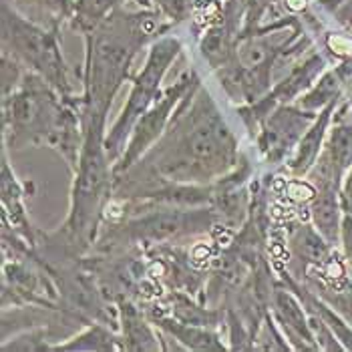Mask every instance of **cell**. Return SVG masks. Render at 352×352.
<instances>
[{"mask_svg": "<svg viewBox=\"0 0 352 352\" xmlns=\"http://www.w3.org/2000/svg\"><path fill=\"white\" fill-rule=\"evenodd\" d=\"M4 43H10V49L32 69H36L51 85L58 87L60 91H69L63 58L53 38L47 32L21 21L16 14H10L6 6H4Z\"/></svg>", "mask_w": 352, "mask_h": 352, "instance_id": "obj_3", "label": "cell"}, {"mask_svg": "<svg viewBox=\"0 0 352 352\" xmlns=\"http://www.w3.org/2000/svg\"><path fill=\"white\" fill-rule=\"evenodd\" d=\"M191 221H212L210 214H184V212H162L153 216L143 217L131 221L123 232H127L135 240H153L160 242L165 238H171L179 234L184 228H188Z\"/></svg>", "mask_w": 352, "mask_h": 352, "instance_id": "obj_7", "label": "cell"}, {"mask_svg": "<svg viewBox=\"0 0 352 352\" xmlns=\"http://www.w3.org/2000/svg\"><path fill=\"white\" fill-rule=\"evenodd\" d=\"M342 210L346 214H352V171L346 177V184H344V190H342Z\"/></svg>", "mask_w": 352, "mask_h": 352, "instance_id": "obj_16", "label": "cell"}, {"mask_svg": "<svg viewBox=\"0 0 352 352\" xmlns=\"http://www.w3.org/2000/svg\"><path fill=\"white\" fill-rule=\"evenodd\" d=\"M338 188H320L314 204H312V217L318 232L328 242H334L338 236V201H336Z\"/></svg>", "mask_w": 352, "mask_h": 352, "instance_id": "obj_8", "label": "cell"}, {"mask_svg": "<svg viewBox=\"0 0 352 352\" xmlns=\"http://www.w3.org/2000/svg\"><path fill=\"white\" fill-rule=\"evenodd\" d=\"M177 49H179V45L175 41H162L160 45L153 47L143 73L137 77L135 85H133L127 107L123 109L121 117L117 119V123L113 127V133L109 135L107 143H105L109 157H115L119 153L121 143H123L125 135L131 131L137 117L143 115L147 111V107L153 103V97L157 93V87H160L163 73H165L167 65L171 63V58L175 56Z\"/></svg>", "mask_w": 352, "mask_h": 352, "instance_id": "obj_4", "label": "cell"}, {"mask_svg": "<svg viewBox=\"0 0 352 352\" xmlns=\"http://www.w3.org/2000/svg\"><path fill=\"white\" fill-rule=\"evenodd\" d=\"M32 4H41L47 10H56L58 14H67L69 12V0H28Z\"/></svg>", "mask_w": 352, "mask_h": 352, "instance_id": "obj_15", "label": "cell"}, {"mask_svg": "<svg viewBox=\"0 0 352 352\" xmlns=\"http://www.w3.org/2000/svg\"><path fill=\"white\" fill-rule=\"evenodd\" d=\"M105 113L99 109L89 111V131L82 147L81 163L75 182L73 214L67 230L77 240H89L95 232L97 217L101 214V204L109 193L107 157L101 147V127Z\"/></svg>", "mask_w": 352, "mask_h": 352, "instance_id": "obj_2", "label": "cell"}, {"mask_svg": "<svg viewBox=\"0 0 352 352\" xmlns=\"http://www.w3.org/2000/svg\"><path fill=\"white\" fill-rule=\"evenodd\" d=\"M332 165L336 175L340 177L344 169L352 165V125H340L332 131L328 149L322 155Z\"/></svg>", "mask_w": 352, "mask_h": 352, "instance_id": "obj_10", "label": "cell"}, {"mask_svg": "<svg viewBox=\"0 0 352 352\" xmlns=\"http://www.w3.org/2000/svg\"><path fill=\"white\" fill-rule=\"evenodd\" d=\"M310 119H312L310 113H300L296 109L282 107L278 113H274L260 139V147L268 153V160L278 162L290 149L296 137L304 131Z\"/></svg>", "mask_w": 352, "mask_h": 352, "instance_id": "obj_6", "label": "cell"}, {"mask_svg": "<svg viewBox=\"0 0 352 352\" xmlns=\"http://www.w3.org/2000/svg\"><path fill=\"white\" fill-rule=\"evenodd\" d=\"M342 240H344V252L352 266V214H346L342 219Z\"/></svg>", "mask_w": 352, "mask_h": 352, "instance_id": "obj_14", "label": "cell"}, {"mask_svg": "<svg viewBox=\"0 0 352 352\" xmlns=\"http://www.w3.org/2000/svg\"><path fill=\"white\" fill-rule=\"evenodd\" d=\"M160 324L165 326L173 336H177L184 344H188L191 349H197V351H219V349H223L219 342H217V338L214 334H210V332H206V330H199V328H195V324H173V322H169V320H157Z\"/></svg>", "mask_w": 352, "mask_h": 352, "instance_id": "obj_12", "label": "cell"}, {"mask_svg": "<svg viewBox=\"0 0 352 352\" xmlns=\"http://www.w3.org/2000/svg\"><path fill=\"white\" fill-rule=\"evenodd\" d=\"M234 137L206 93L195 101L184 123V133L165 151L160 171L171 182L208 179L234 163Z\"/></svg>", "mask_w": 352, "mask_h": 352, "instance_id": "obj_1", "label": "cell"}, {"mask_svg": "<svg viewBox=\"0 0 352 352\" xmlns=\"http://www.w3.org/2000/svg\"><path fill=\"white\" fill-rule=\"evenodd\" d=\"M276 308H278L280 320L284 322V326H290V330L296 332L298 336H302L306 342H310V344L314 342V334L310 332V326H308L304 314H302V308L296 304V300L288 294V290L286 292L284 290L276 292Z\"/></svg>", "mask_w": 352, "mask_h": 352, "instance_id": "obj_11", "label": "cell"}, {"mask_svg": "<svg viewBox=\"0 0 352 352\" xmlns=\"http://www.w3.org/2000/svg\"><path fill=\"white\" fill-rule=\"evenodd\" d=\"M330 113H332V103L326 107V111L320 115V119L316 121V125L306 133V137L302 139V143H300L298 147V155L294 157V162H292V169L296 171V173H304L314 160H316V155H318V151H320V145H322V137H324V129L326 125H328V121H330Z\"/></svg>", "mask_w": 352, "mask_h": 352, "instance_id": "obj_9", "label": "cell"}, {"mask_svg": "<svg viewBox=\"0 0 352 352\" xmlns=\"http://www.w3.org/2000/svg\"><path fill=\"white\" fill-rule=\"evenodd\" d=\"M336 93H338V82H336V79H334V75H326L324 79L318 82V87H316L308 97H304L302 107H306V109L322 107V105H326V103H332V101H334Z\"/></svg>", "mask_w": 352, "mask_h": 352, "instance_id": "obj_13", "label": "cell"}, {"mask_svg": "<svg viewBox=\"0 0 352 352\" xmlns=\"http://www.w3.org/2000/svg\"><path fill=\"white\" fill-rule=\"evenodd\" d=\"M188 87H190V75H186L175 87H171V89L167 91V95L163 97L162 103L155 105V107L151 109V111L139 121L135 135L131 139V145H129V149H127L123 162L115 167V173H121V171H125L127 167H131L137 157L147 149V145L162 133L163 125H165V121H167L169 109L175 105V101L184 95V91H186Z\"/></svg>", "mask_w": 352, "mask_h": 352, "instance_id": "obj_5", "label": "cell"}]
</instances>
